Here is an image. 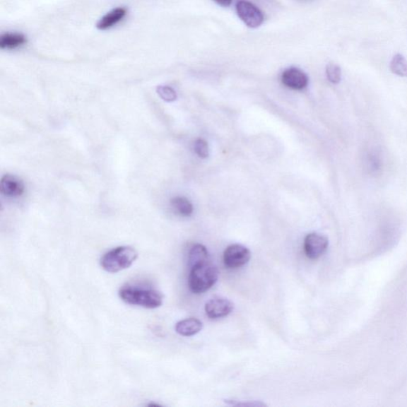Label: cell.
Returning <instances> with one entry per match:
<instances>
[{
	"instance_id": "obj_1",
	"label": "cell",
	"mask_w": 407,
	"mask_h": 407,
	"mask_svg": "<svg viewBox=\"0 0 407 407\" xmlns=\"http://www.w3.org/2000/svg\"><path fill=\"white\" fill-rule=\"evenodd\" d=\"M119 296L126 304L146 309L160 307L163 302V296L160 292L136 285L124 286L119 290Z\"/></svg>"
},
{
	"instance_id": "obj_2",
	"label": "cell",
	"mask_w": 407,
	"mask_h": 407,
	"mask_svg": "<svg viewBox=\"0 0 407 407\" xmlns=\"http://www.w3.org/2000/svg\"><path fill=\"white\" fill-rule=\"evenodd\" d=\"M218 267L208 263L191 267L189 276V288L196 295L203 294L211 289L219 277Z\"/></svg>"
},
{
	"instance_id": "obj_3",
	"label": "cell",
	"mask_w": 407,
	"mask_h": 407,
	"mask_svg": "<svg viewBox=\"0 0 407 407\" xmlns=\"http://www.w3.org/2000/svg\"><path fill=\"white\" fill-rule=\"evenodd\" d=\"M138 252L130 246H121L107 252L100 259V266L108 273H118L135 263Z\"/></svg>"
},
{
	"instance_id": "obj_4",
	"label": "cell",
	"mask_w": 407,
	"mask_h": 407,
	"mask_svg": "<svg viewBox=\"0 0 407 407\" xmlns=\"http://www.w3.org/2000/svg\"><path fill=\"white\" fill-rule=\"evenodd\" d=\"M251 256V252L246 247L232 244L224 252V263L228 269H238L249 262Z\"/></svg>"
},
{
	"instance_id": "obj_5",
	"label": "cell",
	"mask_w": 407,
	"mask_h": 407,
	"mask_svg": "<svg viewBox=\"0 0 407 407\" xmlns=\"http://www.w3.org/2000/svg\"><path fill=\"white\" fill-rule=\"evenodd\" d=\"M237 15L248 28H257L264 21V16L256 6L241 0L237 4Z\"/></svg>"
},
{
	"instance_id": "obj_6",
	"label": "cell",
	"mask_w": 407,
	"mask_h": 407,
	"mask_svg": "<svg viewBox=\"0 0 407 407\" xmlns=\"http://www.w3.org/2000/svg\"><path fill=\"white\" fill-rule=\"evenodd\" d=\"M328 247L329 240L320 234L310 233L304 240L305 253L311 259H317L322 256Z\"/></svg>"
},
{
	"instance_id": "obj_7",
	"label": "cell",
	"mask_w": 407,
	"mask_h": 407,
	"mask_svg": "<svg viewBox=\"0 0 407 407\" xmlns=\"http://www.w3.org/2000/svg\"><path fill=\"white\" fill-rule=\"evenodd\" d=\"M234 304L224 297H214L206 304L205 310L206 315L211 319L226 317L232 313Z\"/></svg>"
},
{
	"instance_id": "obj_8",
	"label": "cell",
	"mask_w": 407,
	"mask_h": 407,
	"mask_svg": "<svg viewBox=\"0 0 407 407\" xmlns=\"http://www.w3.org/2000/svg\"><path fill=\"white\" fill-rule=\"evenodd\" d=\"M282 82L286 87L295 89V90H302L307 87L309 78L301 69L290 68L283 73Z\"/></svg>"
},
{
	"instance_id": "obj_9",
	"label": "cell",
	"mask_w": 407,
	"mask_h": 407,
	"mask_svg": "<svg viewBox=\"0 0 407 407\" xmlns=\"http://www.w3.org/2000/svg\"><path fill=\"white\" fill-rule=\"evenodd\" d=\"M1 193L8 197L20 196L25 192V184L20 178L11 175H5L0 182Z\"/></svg>"
},
{
	"instance_id": "obj_10",
	"label": "cell",
	"mask_w": 407,
	"mask_h": 407,
	"mask_svg": "<svg viewBox=\"0 0 407 407\" xmlns=\"http://www.w3.org/2000/svg\"><path fill=\"white\" fill-rule=\"evenodd\" d=\"M126 14L127 10L124 6L114 8L100 19L97 28L101 30L110 29L122 21Z\"/></svg>"
},
{
	"instance_id": "obj_11",
	"label": "cell",
	"mask_w": 407,
	"mask_h": 407,
	"mask_svg": "<svg viewBox=\"0 0 407 407\" xmlns=\"http://www.w3.org/2000/svg\"><path fill=\"white\" fill-rule=\"evenodd\" d=\"M202 329L203 323L194 317L178 322L175 326L176 332L183 336H194L200 333Z\"/></svg>"
},
{
	"instance_id": "obj_12",
	"label": "cell",
	"mask_w": 407,
	"mask_h": 407,
	"mask_svg": "<svg viewBox=\"0 0 407 407\" xmlns=\"http://www.w3.org/2000/svg\"><path fill=\"white\" fill-rule=\"evenodd\" d=\"M27 42V37L20 33H6L0 37V47L3 49H16Z\"/></svg>"
},
{
	"instance_id": "obj_13",
	"label": "cell",
	"mask_w": 407,
	"mask_h": 407,
	"mask_svg": "<svg viewBox=\"0 0 407 407\" xmlns=\"http://www.w3.org/2000/svg\"><path fill=\"white\" fill-rule=\"evenodd\" d=\"M189 266L193 267L196 265L209 262V254L206 247L202 244H195L189 252Z\"/></svg>"
},
{
	"instance_id": "obj_14",
	"label": "cell",
	"mask_w": 407,
	"mask_h": 407,
	"mask_svg": "<svg viewBox=\"0 0 407 407\" xmlns=\"http://www.w3.org/2000/svg\"><path fill=\"white\" fill-rule=\"evenodd\" d=\"M170 204L175 211L181 216H189L193 214L194 206L186 197L175 196L171 199Z\"/></svg>"
},
{
	"instance_id": "obj_15",
	"label": "cell",
	"mask_w": 407,
	"mask_h": 407,
	"mask_svg": "<svg viewBox=\"0 0 407 407\" xmlns=\"http://www.w3.org/2000/svg\"><path fill=\"white\" fill-rule=\"evenodd\" d=\"M390 69L394 74L407 78V60L403 55L400 54L394 55L390 64Z\"/></svg>"
},
{
	"instance_id": "obj_16",
	"label": "cell",
	"mask_w": 407,
	"mask_h": 407,
	"mask_svg": "<svg viewBox=\"0 0 407 407\" xmlns=\"http://www.w3.org/2000/svg\"><path fill=\"white\" fill-rule=\"evenodd\" d=\"M328 80L334 85L339 84L341 81V69L335 63H329L326 66Z\"/></svg>"
},
{
	"instance_id": "obj_17",
	"label": "cell",
	"mask_w": 407,
	"mask_h": 407,
	"mask_svg": "<svg viewBox=\"0 0 407 407\" xmlns=\"http://www.w3.org/2000/svg\"><path fill=\"white\" fill-rule=\"evenodd\" d=\"M157 93L163 100L173 102L177 100V93L173 88L169 86H158Z\"/></svg>"
},
{
	"instance_id": "obj_18",
	"label": "cell",
	"mask_w": 407,
	"mask_h": 407,
	"mask_svg": "<svg viewBox=\"0 0 407 407\" xmlns=\"http://www.w3.org/2000/svg\"><path fill=\"white\" fill-rule=\"evenodd\" d=\"M194 151L200 158H206L209 155L208 143L202 138L196 139L194 143Z\"/></svg>"
},
{
	"instance_id": "obj_19",
	"label": "cell",
	"mask_w": 407,
	"mask_h": 407,
	"mask_svg": "<svg viewBox=\"0 0 407 407\" xmlns=\"http://www.w3.org/2000/svg\"><path fill=\"white\" fill-rule=\"evenodd\" d=\"M225 403L237 406H266L263 403H258V402H251V403H237V401L234 400H225Z\"/></svg>"
},
{
	"instance_id": "obj_20",
	"label": "cell",
	"mask_w": 407,
	"mask_h": 407,
	"mask_svg": "<svg viewBox=\"0 0 407 407\" xmlns=\"http://www.w3.org/2000/svg\"><path fill=\"white\" fill-rule=\"evenodd\" d=\"M213 1L222 6H229L232 4V0H213Z\"/></svg>"
}]
</instances>
